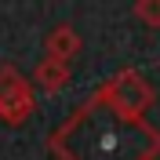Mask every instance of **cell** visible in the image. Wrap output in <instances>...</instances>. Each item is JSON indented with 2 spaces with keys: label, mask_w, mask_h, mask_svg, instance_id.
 I'll use <instances>...</instances> for the list:
<instances>
[{
  "label": "cell",
  "mask_w": 160,
  "mask_h": 160,
  "mask_svg": "<svg viewBox=\"0 0 160 160\" xmlns=\"http://www.w3.org/2000/svg\"><path fill=\"white\" fill-rule=\"evenodd\" d=\"M106 102H109V109L117 113V117L135 120V117H138V109L149 102V88H146L135 73H124V77L106 91Z\"/></svg>",
  "instance_id": "7a4b0ae2"
},
{
  "label": "cell",
  "mask_w": 160,
  "mask_h": 160,
  "mask_svg": "<svg viewBox=\"0 0 160 160\" xmlns=\"http://www.w3.org/2000/svg\"><path fill=\"white\" fill-rule=\"evenodd\" d=\"M55 149L69 160H146L160 149V135L142 120L117 117L98 98L55 135Z\"/></svg>",
  "instance_id": "6da1fadb"
}]
</instances>
